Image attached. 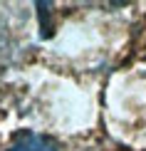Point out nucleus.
I'll list each match as a JSON object with an SVG mask.
<instances>
[{
  "label": "nucleus",
  "instance_id": "nucleus-1",
  "mask_svg": "<svg viewBox=\"0 0 146 151\" xmlns=\"http://www.w3.org/2000/svg\"><path fill=\"white\" fill-rule=\"evenodd\" d=\"M5 151H60V144H57V139H52L47 134L22 131Z\"/></svg>",
  "mask_w": 146,
  "mask_h": 151
}]
</instances>
